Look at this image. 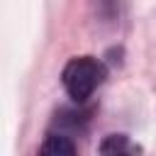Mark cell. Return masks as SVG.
Returning a JSON list of instances; mask_svg holds the SVG:
<instances>
[{"label":"cell","instance_id":"7a4b0ae2","mask_svg":"<svg viewBox=\"0 0 156 156\" xmlns=\"http://www.w3.org/2000/svg\"><path fill=\"white\" fill-rule=\"evenodd\" d=\"M39 151L46 154V156H73L76 146H73V141L68 136L51 132V134H46V139H44V144H41Z\"/></svg>","mask_w":156,"mask_h":156},{"label":"cell","instance_id":"3957f363","mask_svg":"<svg viewBox=\"0 0 156 156\" xmlns=\"http://www.w3.org/2000/svg\"><path fill=\"white\" fill-rule=\"evenodd\" d=\"M102 154H124V151H134V146L127 141L124 134H110L102 144H100Z\"/></svg>","mask_w":156,"mask_h":156},{"label":"cell","instance_id":"6da1fadb","mask_svg":"<svg viewBox=\"0 0 156 156\" xmlns=\"http://www.w3.org/2000/svg\"><path fill=\"white\" fill-rule=\"evenodd\" d=\"M107 76V68L102 61H98L95 56H76L63 66L61 73V83L68 93V98H73L76 102H85L98 85H102Z\"/></svg>","mask_w":156,"mask_h":156}]
</instances>
